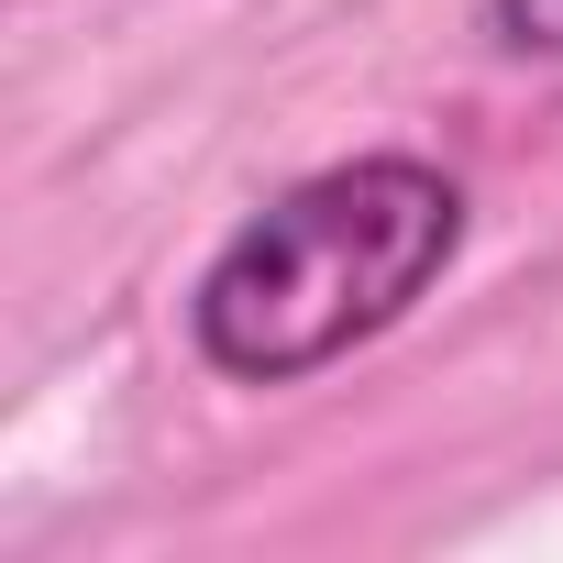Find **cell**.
Wrapping results in <instances>:
<instances>
[{"label": "cell", "instance_id": "6da1fadb", "mask_svg": "<svg viewBox=\"0 0 563 563\" xmlns=\"http://www.w3.org/2000/svg\"><path fill=\"white\" fill-rule=\"evenodd\" d=\"M464 177L431 155H343L221 232L188 288V343L232 387H299L387 343L464 254Z\"/></svg>", "mask_w": 563, "mask_h": 563}, {"label": "cell", "instance_id": "7a4b0ae2", "mask_svg": "<svg viewBox=\"0 0 563 563\" xmlns=\"http://www.w3.org/2000/svg\"><path fill=\"white\" fill-rule=\"evenodd\" d=\"M486 45L530 56V67H563V0H486Z\"/></svg>", "mask_w": 563, "mask_h": 563}]
</instances>
